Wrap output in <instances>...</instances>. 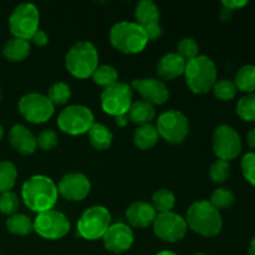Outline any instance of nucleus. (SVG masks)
<instances>
[{
	"label": "nucleus",
	"mask_w": 255,
	"mask_h": 255,
	"mask_svg": "<svg viewBox=\"0 0 255 255\" xmlns=\"http://www.w3.org/2000/svg\"><path fill=\"white\" fill-rule=\"evenodd\" d=\"M92 79H94L95 84L106 89V87L116 84L117 79H119V72L114 66L102 65V66H97V69L92 74Z\"/></svg>",
	"instance_id": "nucleus-30"
},
{
	"label": "nucleus",
	"mask_w": 255,
	"mask_h": 255,
	"mask_svg": "<svg viewBox=\"0 0 255 255\" xmlns=\"http://www.w3.org/2000/svg\"><path fill=\"white\" fill-rule=\"evenodd\" d=\"M19 111L26 121L32 124L46 122L54 115L55 106L51 104L47 96L36 92L26 94L20 99Z\"/></svg>",
	"instance_id": "nucleus-9"
},
{
	"label": "nucleus",
	"mask_w": 255,
	"mask_h": 255,
	"mask_svg": "<svg viewBox=\"0 0 255 255\" xmlns=\"http://www.w3.org/2000/svg\"><path fill=\"white\" fill-rule=\"evenodd\" d=\"M212 90L214 92V96L219 100H223V101H229L237 94L236 84L231 81V80H219V81H216Z\"/></svg>",
	"instance_id": "nucleus-34"
},
{
	"label": "nucleus",
	"mask_w": 255,
	"mask_h": 255,
	"mask_svg": "<svg viewBox=\"0 0 255 255\" xmlns=\"http://www.w3.org/2000/svg\"><path fill=\"white\" fill-rule=\"evenodd\" d=\"M237 114L244 121H255V92L242 97L237 105Z\"/></svg>",
	"instance_id": "nucleus-32"
},
{
	"label": "nucleus",
	"mask_w": 255,
	"mask_h": 255,
	"mask_svg": "<svg viewBox=\"0 0 255 255\" xmlns=\"http://www.w3.org/2000/svg\"><path fill=\"white\" fill-rule=\"evenodd\" d=\"M209 202L218 211L219 209H227L234 203V194L228 188H218L212 193Z\"/></svg>",
	"instance_id": "nucleus-33"
},
{
	"label": "nucleus",
	"mask_w": 255,
	"mask_h": 255,
	"mask_svg": "<svg viewBox=\"0 0 255 255\" xmlns=\"http://www.w3.org/2000/svg\"><path fill=\"white\" fill-rule=\"evenodd\" d=\"M152 207L154 211L159 212V213H167V212H172L174 203H176V198H174L173 192L169 189L162 188L154 192L153 197H152Z\"/></svg>",
	"instance_id": "nucleus-29"
},
{
	"label": "nucleus",
	"mask_w": 255,
	"mask_h": 255,
	"mask_svg": "<svg viewBox=\"0 0 255 255\" xmlns=\"http://www.w3.org/2000/svg\"><path fill=\"white\" fill-rule=\"evenodd\" d=\"M111 44L125 54H137L146 47L149 41L143 27L137 22L120 21L110 30Z\"/></svg>",
	"instance_id": "nucleus-3"
},
{
	"label": "nucleus",
	"mask_w": 255,
	"mask_h": 255,
	"mask_svg": "<svg viewBox=\"0 0 255 255\" xmlns=\"http://www.w3.org/2000/svg\"><path fill=\"white\" fill-rule=\"evenodd\" d=\"M17 178V171L14 163L10 161L0 162V193L10 192L15 186Z\"/></svg>",
	"instance_id": "nucleus-28"
},
{
	"label": "nucleus",
	"mask_w": 255,
	"mask_h": 255,
	"mask_svg": "<svg viewBox=\"0 0 255 255\" xmlns=\"http://www.w3.org/2000/svg\"><path fill=\"white\" fill-rule=\"evenodd\" d=\"M111 226V214L107 208L95 206L86 209L77 222L79 236L87 241L102 238Z\"/></svg>",
	"instance_id": "nucleus-7"
},
{
	"label": "nucleus",
	"mask_w": 255,
	"mask_h": 255,
	"mask_svg": "<svg viewBox=\"0 0 255 255\" xmlns=\"http://www.w3.org/2000/svg\"><path fill=\"white\" fill-rule=\"evenodd\" d=\"M89 139L90 143L96 149L104 151L107 149L112 144V136L111 131L106 126L101 124H94L89 131Z\"/></svg>",
	"instance_id": "nucleus-25"
},
{
	"label": "nucleus",
	"mask_w": 255,
	"mask_h": 255,
	"mask_svg": "<svg viewBox=\"0 0 255 255\" xmlns=\"http://www.w3.org/2000/svg\"><path fill=\"white\" fill-rule=\"evenodd\" d=\"M137 24L143 29L159 25V9L151 0H141L134 9Z\"/></svg>",
	"instance_id": "nucleus-21"
},
{
	"label": "nucleus",
	"mask_w": 255,
	"mask_h": 255,
	"mask_svg": "<svg viewBox=\"0 0 255 255\" xmlns=\"http://www.w3.org/2000/svg\"><path fill=\"white\" fill-rule=\"evenodd\" d=\"M222 4H223V6L227 7V9L236 10L239 9V7L246 6V5L248 4V1H247V0H223Z\"/></svg>",
	"instance_id": "nucleus-41"
},
{
	"label": "nucleus",
	"mask_w": 255,
	"mask_h": 255,
	"mask_svg": "<svg viewBox=\"0 0 255 255\" xmlns=\"http://www.w3.org/2000/svg\"><path fill=\"white\" fill-rule=\"evenodd\" d=\"M237 90H241L243 92L253 94L255 91V66L254 65H246L241 67L236 75Z\"/></svg>",
	"instance_id": "nucleus-27"
},
{
	"label": "nucleus",
	"mask_w": 255,
	"mask_h": 255,
	"mask_svg": "<svg viewBox=\"0 0 255 255\" xmlns=\"http://www.w3.org/2000/svg\"><path fill=\"white\" fill-rule=\"evenodd\" d=\"M231 15H232V10L227 9V7H223V10H222L221 12L222 20H228L229 17H231Z\"/></svg>",
	"instance_id": "nucleus-45"
},
{
	"label": "nucleus",
	"mask_w": 255,
	"mask_h": 255,
	"mask_svg": "<svg viewBox=\"0 0 255 255\" xmlns=\"http://www.w3.org/2000/svg\"><path fill=\"white\" fill-rule=\"evenodd\" d=\"M193 255H206V254H203V253H197V254H193Z\"/></svg>",
	"instance_id": "nucleus-49"
},
{
	"label": "nucleus",
	"mask_w": 255,
	"mask_h": 255,
	"mask_svg": "<svg viewBox=\"0 0 255 255\" xmlns=\"http://www.w3.org/2000/svg\"><path fill=\"white\" fill-rule=\"evenodd\" d=\"M241 166L247 181L255 187V152L247 153L242 159Z\"/></svg>",
	"instance_id": "nucleus-39"
},
{
	"label": "nucleus",
	"mask_w": 255,
	"mask_h": 255,
	"mask_svg": "<svg viewBox=\"0 0 255 255\" xmlns=\"http://www.w3.org/2000/svg\"><path fill=\"white\" fill-rule=\"evenodd\" d=\"M0 255H1V254H0Z\"/></svg>",
	"instance_id": "nucleus-51"
},
{
	"label": "nucleus",
	"mask_w": 255,
	"mask_h": 255,
	"mask_svg": "<svg viewBox=\"0 0 255 255\" xmlns=\"http://www.w3.org/2000/svg\"><path fill=\"white\" fill-rule=\"evenodd\" d=\"M99 64V54L94 44L89 41H79L72 45L65 57V65L70 74L79 79L92 76Z\"/></svg>",
	"instance_id": "nucleus-5"
},
{
	"label": "nucleus",
	"mask_w": 255,
	"mask_h": 255,
	"mask_svg": "<svg viewBox=\"0 0 255 255\" xmlns=\"http://www.w3.org/2000/svg\"><path fill=\"white\" fill-rule=\"evenodd\" d=\"M34 231L45 239H60L70 231V222L65 214L57 211L39 213L34 221Z\"/></svg>",
	"instance_id": "nucleus-12"
},
{
	"label": "nucleus",
	"mask_w": 255,
	"mask_h": 255,
	"mask_svg": "<svg viewBox=\"0 0 255 255\" xmlns=\"http://www.w3.org/2000/svg\"><path fill=\"white\" fill-rule=\"evenodd\" d=\"M126 115L128 117V121L142 126V125H148L154 119L156 111H154V107L148 102L134 101L131 104Z\"/></svg>",
	"instance_id": "nucleus-23"
},
{
	"label": "nucleus",
	"mask_w": 255,
	"mask_h": 255,
	"mask_svg": "<svg viewBox=\"0 0 255 255\" xmlns=\"http://www.w3.org/2000/svg\"><path fill=\"white\" fill-rule=\"evenodd\" d=\"M57 141H59V137L57 133L52 129H42L39 133V136L36 137V143L44 151H50L54 147H56Z\"/></svg>",
	"instance_id": "nucleus-38"
},
{
	"label": "nucleus",
	"mask_w": 255,
	"mask_h": 255,
	"mask_svg": "<svg viewBox=\"0 0 255 255\" xmlns=\"http://www.w3.org/2000/svg\"><path fill=\"white\" fill-rule=\"evenodd\" d=\"M57 186L46 176H32L21 188V197L25 206L37 214L51 211L57 201Z\"/></svg>",
	"instance_id": "nucleus-1"
},
{
	"label": "nucleus",
	"mask_w": 255,
	"mask_h": 255,
	"mask_svg": "<svg viewBox=\"0 0 255 255\" xmlns=\"http://www.w3.org/2000/svg\"><path fill=\"white\" fill-rule=\"evenodd\" d=\"M198 44L193 39H191V37H186V39H182L178 42L176 54L179 55L187 62L198 56Z\"/></svg>",
	"instance_id": "nucleus-36"
},
{
	"label": "nucleus",
	"mask_w": 255,
	"mask_h": 255,
	"mask_svg": "<svg viewBox=\"0 0 255 255\" xmlns=\"http://www.w3.org/2000/svg\"><path fill=\"white\" fill-rule=\"evenodd\" d=\"M143 30L146 31L148 40H156L162 35V27L159 26V25L149 26V27H147V29H143Z\"/></svg>",
	"instance_id": "nucleus-42"
},
{
	"label": "nucleus",
	"mask_w": 255,
	"mask_h": 255,
	"mask_svg": "<svg viewBox=\"0 0 255 255\" xmlns=\"http://www.w3.org/2000/svg\"><path fill=\"white\" fill-rule=\"evenodd\" d=\"M187 222L179 214L173 212L159 213L153 222V232L159 239L164 242H178L187 233Z\"/></svg>",
	"instance_id": "nucleus-14"
},
{
	"label": "nucleus",
	"mask_w": 255,
	"mask_h": 255,
	"mask_svg": "<svg viewBox=\"0 0 255 255\" xmlns=\"http://www.w3.org/2000/svg\"><path fill=\"white\" fill-rule=\"evenodd\" d=\"M156 255H177V254L173 253V252H169V251H162V252H159V253H157Z\"/></svg>",
	"instance_id": "nucleus-47"
},
{
	"label": "nucleus",
	"mask_w": 255,
	"mask_h": 255,
	"mask_svg": "<svg viewBox=\"0 0 255 255\" xmlns=\"http://www.w3.org/2000/svg\"><path fill=\"white\" fill-rule=\"evenodd\" d=\"M29 41L17 37H11L2 46V56L11 62H19L26 59L30 54Z\"/></svg>",
	"instance_id": "nucleus-22"
},
{
	"label": "nucleus",
	"mask_w": 255,
	"mask_h": 255,
	"mask_svg": "<svg viewBox=\"0 0 255 255\" xmlns=\"http://www.w3.org/2000/svg\"><path fill=\"white\" fill-rule=\"evenodd\" d=\"M19 208V199L16 194L10 192L0 193V212L5 216H12Z\"/></svg>",
	"instance_id": "nucleus-37"
},
{
	"label": "nucleus",
	"mask_w": 255,
	"mask_h": 255,
	"mask_svg": "<svg viewBox=\"0 0 255 255\" xmlns=\"http://www.w3.org/2000/svg\"><path fill=\"white\" fill-rule=\"evenodd\" d=\"M229 174H231V164L223 159H217L212 164L211 171H209V176L214 183H223L228 179Z\"/></svg>",
	"instance_id": "nucleus-35"
},
{
	"label": "nucleus",
	"mask_w": 255,
	"mask_h": 255,
	"mask_svg": "<svg viewBox=\"0 0 255 255\" xmlns=\"http://www.w3.org/2000/svg\"><path fill=\"white\" fill-rule=\"evenodd\" d=\"M39 10L31 2L19 4L9 17V29L14 37L31 40L32 35L39 30Z\"/></svg>",
	"instance_id": "nucleus-6"
},
{
	"label": "nucleus",
	"mask_w": 255,
	"mask_h": 255,
	"mask_svg": "<svg viewBox=\"0 0 255 255\" xmlns=\"http://www.w3.org/2000/svg\"><path fill=\"white\" fill-rule=\"evenodd\" d=\"M94 115L91 110L82 105H71L60 112L57 126L65 133L77 136L86 133L94 125Z\"/></svg>",
	"instance_id": "nucleus-8"
},
{
	"label": "nucleus",
	"mask_w": 255,
	"mask_h": 255,
	"mask_svg": "<svg viewBox=\"0 0 255 255\" xmlns=\"http://www.w3.org/2000/svg\"><path fill=\"white\" fill-rule=\"evenodd\" d=\"M186 61L176 52L163 55L157 64V74L163 80H172L184 74Z\"/></svg>",
	"instance_id": "nucleus-20"
},
{
	"label": "nucleus",
	"mask_w": 255,
	"mask_h": 255,
	"mask_svg": "<svg viewBox=\"0 0 255 255\" xmlns=\"http://www.w3.org/2000/svg\"><path fill=\"white\" fill-rule=\"evenodd\" d=\"M0 99H1V90H0Z\"/></svg>",
	"instance_id": "nucleus-50"
},
{
	"label": "nucleus",
	"mask_w": 255,
	"mask_h": 255,
	"mask_svg": "<svg viewBox=\"0 0 255 255\" xmlns=\"http://www.w3.org/2000/svg\"><path fill=\"white\" fill-rule=\"evenodd\" d=\"M184 76L194 94H206L217 81V67L208 56H197L186 62Z\"/></svg>",
	"instance_id": "nucleus-4"
},
{
	"label": "nucleus",
	"mask_w": 255,
	"mask_h": 255,
	"mask_svg": "<svg viewBox=\"0 0 255 255\" xmlns=\"http://www.w3.org/2000/svg\"><path fill=\"white\" fill-rule=\"evenodd\" d=\"M104 246L111 253H124L128 251L133 244V232L127 224L115 223L110 226L105 236Z\"/></svg>",
	"instance_id": "nucleus-15"
},
{
	"label": "nucleus",
	"mask_w": 255,
	"mask_h": 255,
	"mask_svg": "<svg viewBox=\"0 0 255 255\" xmlns=\"http://www.w3.org/2000/svg\"><path fill=\"white\" fill-rule=\"evenodd\" d=\"M2 137H4V128H2V126L0 125V141L2 139Z\"/></svg>",
	"instance_id": "nucleus-48"
},
{
	"label": "nucleus",
	"mask_w": 255,
	"mask_h": 255,
	"mask_svg": "<svg viewBox=\"0 0 255 255\" xmlns=\"http://www.w3.org/2000/svg\"><path fill=\"white\" fill-rule=\"evenodd\" d=\"M71 97V89L65 82H55L47 91V99L54 105H64Z\"/></svg>",
	"instance_id": "nucleus-31"
},
{
	"label": "nucleus",
	"mask_w": 255,
	"mask_h": 255,
	"mask_svg": "<svg viewBox=\"0 0 255 255\" xmlns=\"http://www.w3.org/2000/svg\"><path fill=\"white\" fill-rule=\"evenodd\" d=\"M9 142L12 148L20 154H31L36 149V137L22 125H15L9 131Z\"/></svg>",
	"instance_id": "nucleus-18"
},
{
	"label": "nucleus",
	"mask_w": 255,
	"mask_h": 255,
	"mask_svg": "<svg viewBox=\"0 0 255 255\" xmlns=\"http://www.w3.org/2000/svg\"><path fill=\"white\" fill-rule=\"evenodd\" d=\"M187 226L203 237H216L223 227L222 216L211 202L198 201L187 212Z\"/></svg>",
	"instance_id": "nucleus-2"
},
{
	"label": "nucleus",
	"mask_w": 255,
	"mask_h": 255,
	"mask_svg": "<svg viewBox=\"0 0 255 255\" xmlns=\"http://www.w3.org/2000/svg\"><path fill=\"white\" fill-rule=\"evenodd\" d=\"M91 189L89 178L82 173L65 174L59 182L57 191L64 198L69 201H82L87 197Z\"/></svg>",
	"instance_id": "nucleus-16"
},
{
	"label": "nucleus",
	"mask_w": 255,
	"mask_h": 255,
	"mask_svg": "<svg viewBox=\"0 0 255 255\" xmlns=\"http://www.w3.org/2000/svg\"><path fill=\"white\" fill-rule=\"evenodd\" d=\"M132 87L143 97V101L153 105H162L168 100L169 92L164 82L157 79H136L132 81Z\"/></svg>",
	"instance_id": "nucleus-17"
},
{
	"label": "nucleus",
	"mask_w": 255,
	"mask_h": 255,
	"mask_svg": "<svg viewBox=\"0 0 255 255\" xmlns=\"http://www.w3.org/2000/svg\"><path fill=\"white\" fill-rule=\"evenodd\" d=\"M249 255H255V237L252 239L251 246H249Z\"/></svg>",
	"instance_id": "nucleus-46"
},
{
	"label": "nucleus",
	"mask_w": 255,
	"mask_h": 255,
	"mask_svg": "<svg viewBox=\"0 0 255 255\" xmlns=\"http://www.w3.org/2000/svg\"><path fill=\"white\" fill-rule=\"evenodd\" d=\"M31 40L35 45H37V46H45V45L49 42V36H47L46 32L42 31V30H37V31L32 35Z\"/></svg>",
	"instance_id": "nucleus-40"
},
{
	"label": "nucleus",
	"mask_w": 255,
	"mask_h": 255,
	"mask_svg": "<svg viewBox=\"0 0 255 255\" xmlns=\"http://www.w3.org/2000/svg\"><path fill=\"white\" fill-rule=\"evenodd\" d=\"M213 149L219 159L229 162L242 151V139L238 132L228 125L217 127L213 133Z\"/></svg>",
	"instance_id": "nucleus-13"
},
{
	"label": "nucleus",
	"mask_w": 255,
	"mask_h": 255,
	"mask_svg": "<svg viewBox=\"0 0 255 255\" xmlns=\"http://www.w3.org/2000/svg\"><path fill=\"white\" fill-rule=\"evenodd\" d=\"M247 141H248V144L252 147V148L255 149V128L251 129L247 136Z\"/></svg>",
	"instance_id": "nucleus-44"
},
{
	"label": "nucleus",
	"mask_w": 255,
	"mask_h": 255,
	"mask_svg": "<svg viewBox=\"0 0 255 255\" xmlns=\"http://www.w3.org/2000/svg\"><path fill=\"white\" fill-rule=\"evenodd\" d=\"M157 131L171 143H181L189 132L188 119L181 111L171 110L163 112L157 120Z\"/></svg>",
	"instance_id": "nucleus-10"
},
{
	"label": "nucleus",
	"mask_w": 255,
	"mask_h": 255,
	"mask_svg": "<svg viewBox=\"0 0 255 255\" xmlns=\"http://www.w3.org/2000/svg\"><path fill=\"white\" fill-rule=\"evenodd\" d=\"M132 104V90L124 82L106 87L101 94V106L106 114L112 116L126 115Z\"/></svg>",
	"instance_id": "nucleus-11"
},
{
	"label": "nucleus",
	"mask_w": 255,
	"mask_h": 255,
	"mask_svg": "<svg viewBox=\"0 0 255 255\" xmlns=\"http://www.w3.org/2000/svg\"><path fill=\"white\" fill-rule=\"evenodd\" d=\"M6 228L14 236L24 237L34 231V222L25 214L15 213L6 219Z\"/></svg>",
	"instance_id": "nucleus-26"
},
{
	"label": "nucleus",
	"mask_w": 255,
	"mask_h": 255,
	"mask_svg": "<svg viewBox=\"0 0 255 255\" xmlns=\"http://www.w3.org/2000/svg\"><path fill=\"white\" fill-rule=\"evenodd\" d=\"M158 131L152 125H142L134 131L133 142L139 149H149L158 142Z\"/></svg>",
	"instance_id": "nucleus-24"
},
{
	"label": "nucleus",
	"mask_w": 255,
	"mask_h": 255,
	"mask_svg": "<svg viewBox=\"0 0 255 255\" xmlns=\"http://www.w3.org/2000/svg\"><path fill=\"white\" fill-rule=\"evenodd\" d=\"M157 212L152 207V204L146 202H136L131 204L127 209L126 216L127 221L134 228H146V227L153 224L157 217Z\"/></svg>",
	"instance_id": "nucleus-19"
},
{
	"label": "nucleus",
	"mask_w": 255,
	"mask_h": 255,
	"mask_svg": "<svg viewBox=\"0 0 255 255\" xmlns=\"http://www.w3.org/2000/svg\"><path fill=\"white\" fill-rule=\"evenodd\" d=\"M116 124L117 126L125 127L127 124H128V117L127 115H120V116H116Z\"/></svg>",
	"instance_id": "nucleus-43"
}]
</instances>
